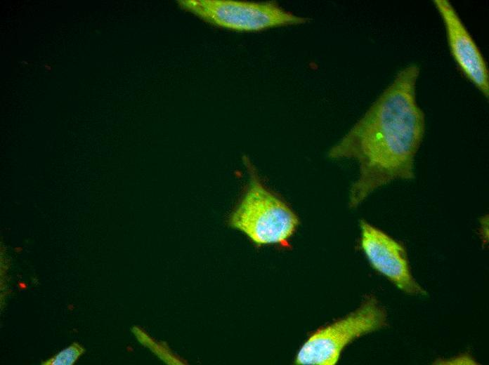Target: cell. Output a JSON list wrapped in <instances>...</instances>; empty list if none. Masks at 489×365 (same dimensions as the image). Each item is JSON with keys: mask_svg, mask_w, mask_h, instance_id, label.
I'll list each match as a JSON object with an SVG mask.
<instances>
[{"mask_svg": "<svg viewBox=\"0 0 489 365\" xmlns=\"http://www.w3.org/2000/svg\"><path fill=\"white\" fill-rule=\"evenodd\" d=\"M419 72L415 64L401 69L329 150L332 159H351L358 164V177L349 190L350 208L396 180L415 178V158L425 133V115L416 97Z\"/></svg>", "mask_w": 489, "mask_h": 365, "instance_id": "6da1fadb", "label": "cell"}, {"mask_svg": "<svg viewBox=\"0 0 489 365\" xmlns=\"http://www.w3.org/2000/svg\"><path fill=\"white\" fill-rule=\"evenodd\" d=\"M243 163L249 179L228 218V225L255 245L288 246L299 218L292 208L262 181L248 157Z\"/></svg>", "mask_w": 489, "mask_h": 365, "instance_id": "7a4b0ae2", "label": "cell"}, {"mask_svg": "<svg viewBox=\"0 0 489 365\" xmlns=\"http://www.w3.org/2000/svg\"><path fill=\"white\" fill-rule=\"evenodd\" d=\"M386 317L384 307L376 298L366 296L356 310L313 333L298 350L296 364H337L346 346L362 336L385 327Z\"/></svg>", "mask_w": 489, "mask_h": 365, "instance_id": "3957f363", "label": "cell"}, {"mask_svg": "<svg viewBox=\"0 0 489 365\" xmlns=\"http://www.w3.org/2000/svg\"><path fill=\"white\" fill-rule=\"evenodd\" d=\"M176 2L182 10L203 21L235 32H259L302 25L311 20L296 15L271 1L178 0Z\"/></svg>", "mask_w": 489, "mask_h": 365, "instance_id": "277c9868", "label": "cell"}, {"mask_svg": "<svg viewBox=\"0 0 489 365\" xmlns=\"http://www.w3.org/2000/svg\"><path fill=\"white\" fill-rule=\"evenodd\" d=\"M360 227L361 248L371 265L406 293L424 295L411 274L404 246L364 220Z\"/></svg>", "mask_w": 489, "mask_h": 365, "instance_id": "5b68a950", "label": "cell"}, {"mask_svg": "<svg viewBox=\"0 0 489 365\" xmlns=\"http://www.w3.org/2000/svg\"><path fill=\"white\" fill-rule=\"evenodd\" d=\"M433 2L443 22L450 53L459 71L488 99L489 72L481 50L451 3Z\"/></svg>", "mask_w": 489, "mask_h": 365, "instance_id": "8992f818", "label": "cell"}, {"mask_svg": "<svg viewBox=\"0 0 489 365\" xmlns=\"http://www.w3.org/2000/svg\"><path fill=\"white\" fill-rule=\"evenodd\" d=\"M84 348L78 343L74 342L69 347L62 350L54 356L43 361L42 365H72L84 353Z\"/></svg>", "mask_w": 489, "mask_h": 365, "instance_id": "52a82bcc", "label": "cell"}]
</instances>
